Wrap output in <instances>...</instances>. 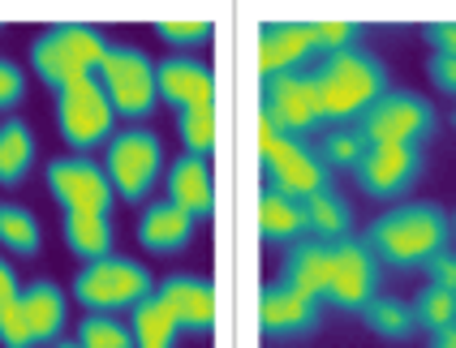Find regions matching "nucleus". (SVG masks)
Listing matches in <instances>:
<instances>
[{
	"instance_id": "nucleus-27",
	"label": "nucleus",
	"mask_w": 456,
	"mask_h": 348,
	"mask_svg": "<svg viewBox=\"0 0 456 348\" xmlns=\"http://www.w3.org/2000/svg\"><path fill=\"white\" fill-rule=\"evenodd\" d=\"M39 241H44L39 220L26 206H18V202H0V246L9 254H18V258H35Z\"/></svg>"
},
{
	"instance_id": "nucleus-30",
	"label": "nucleus",
	"mask_w": 456,
	"mask_h": 348,
	"mask_svg": "<svg viewBox=\"0 0 456 348\" xmlns=\"http://www.w3.org/2000/svg\"><path fill=\"white\" fill-rule=\"evenodd\" d=\"M409 310H413V323H418V331H427V336H439V331L456 327V297L448 293V288H435V284H427L418 297L409 301Z\"/></svg>"
},
{
	"instance_id": "nucleus-6",
	"label": "nucleus",
	"mask_w": 456,
	"mask_h": 348,
	"mask_svg": "<svg viewBox=\"0 0 456 348\" xmlns=\"http://www.w3.org/2000/svg\"><path fill=\"white\" fill-rule=\"evenodd\" d=\"M159 173H164V147H159V134L155 129L129 125V129L108 138L103 176H108L112 194H121L126 202H142L155 190Z\"/></svg>"
},
{
	"instance_id": "nucleus-20",
	"label": "nucleus",
	"mask_w": 456,
	"mask_h": 348,
	"mask_svg": "<svg viewBox=\"0 0 456 348\" xmlns=\"http://www.w3.org/2000/svg\"><path fill=\"white\" fill-rule=\"evenodd\" d=\"M168 202H177L185 215L207 220L216 206V181H211V164L203 155H181L168 168Z\"/></svg>"
},
{
	"instance_id": "nucleus-23",
	"label": "nucleus",
	"mask_w": 456,
	"mask_h": 348,
	"mask_svg": "<svg viewBox=\"0 0 456 348\" xmlns=\"http://www.w3.org/2000/svg\"><path fill=\"white\" fill-rule=\"evenodd\" d=\"M258 232H263V241H272V246L302 241V237H310V232H305V206L297 198H289V194L263 190V194H258Z\"/></svg>"
},
{
	"instance_id": "nucleus-31",
	"label": "nucleus",
	"mask_w": 456,
	"mask_h": 348,
	"mask_svg": "<svg viewBox=\"0 0 456 348\" xmlns=\"http://www.w3.org/2000/svg\"><path fill=\"white\" fill-rule=\"evenodd\" d=\"M177 134L185 142V155H211L216 147V100L211 103H190L177 112Z\"/></svg>"
},
{
	"instance_id": "nucleus-12",
	"label": "nucleus",
	"mask_w": 456,
	"mask_h": 348,
	"mask_svg": "<svg viewBox=\"0 0 456 348\" xmlns=\"http://www.w3.org/2000/svg\"><path fill=\"white\" fill-rule=\"evenodd\" d=\"M422 168H427V150L422 147H405V142H370L366 155L357 159V190L370 194L379 202L405 198L409 190L422 181Z\"/></svg>"
},
{
	"instance_id": "nucleus-36",
	"label": "nucleus",
	"mask_w": 456,
	"mask_h": 348,
	"mask_svg": "<svg viewBox=\"0 0 456 348\" xmlns=\"http://www.w3.org/2000/svg\"><path fill=\"white\" fill-rule=\"evenodd\" d=\"M22 95H26L22 69H18L9 56H0V112H4V108H13V103H22Z\"/></svg>"
},
{
	"instance_id": "nucleus-34",
	"label": "nucleus",
	"mask_w": 456,
	"mask_h": 348,
	"mask_svg": "<svg viewBox=\"0 0 456 348\" xmlns=\"http://www.w3.org/2000/svg\"><path fill=\"white\" fill-rule=\"evenodd\" d=\"M155 35L177 48H199L211 39V22L207 18H164V22H155Z\"/></svg>"
},
{
	"instance_id": "nucleus-28",
	"label": "nucleus",
	"mask_w": 456,
	"mask_h": 348,
	"mask_svg": "<svg viewBox=\"0 0 456 348\" xmlns=\"http://www.w3.org/2000/svg\"><path fill=\"white\" fill-rule=\"evenodd\" d=\"M357 319H366V327L375 331V336H383V340H409L413 331H418V323H413V310H409V301L401 297H375L366 301V310L357 314Z\"/></svg>"
},
{
	"instance_id": "nucleus-33",
	"label": "nucleus",
	"mask_w": 456,
	"mask_h": 348,
	"mask_svg": "<svg viewBox=\"0 0 456 348\" xmlns=\"http://www.w3.org/2000/svg\"><path fill=\"white\" fill-rule=\"evenodd\" d=\"M310 39H314V52H349L357 48V39H362V26L357 22H310Z\"/></svg>"
},
{
	"instance_id": "nucleus-37",
	"label": "nucleus",
	"mask_w": 456,
	"mask_h": 348,
	"mask_svg": "<svg viewBox=\"0 0 456 348\" xmlns=\"http://www.w3.org/2000/svg\"><path fill=\"white\" fill-rule=\"evenodd\" d=\"M422 271L431 275L435 288H448V293L456 297V249H452V246L439 249V254H435V258L427 263V267H422Z\"/></svg>"
},
{
	"instance_id": "nucleus-19",
	"label": "nucleus",
	"mask_w": 456,
	"mask_h": 348,
	"mask_svg": "<svg viewBox=\"0 0 456 348\" xmlns=\"http://www.w3.org/2000/svg\"><path fill=\"white\" fill-rule=\"evenodd\" d=\"M194 215H185L177 202H151L147 211H142V220H138V241L147 246V254H159V258H168V254H181V249L190 246V237H194Z\"/></svg>"
},
{
	"instance_id": "nucleus-25",
	"label": "nucleus",
	"mask_w": 456,
	"mask_h": 348,
	"mask_svg": "<svg viewBox=\"0 0 456 348\" xmlns=\"http://www.w3.org/2000/svg\"><path fill=\"white\" fill-rule=\"evenodd\" d=\"M177 319H173V310L164 305V301L155 297H142L134 305V314H129V336H134V348H173L177 344Z\"/></svg>"
},
{
	"instance_id": "nucleus-4",
	"label": "nucleus",
	"mask_w": 456,
	"mask_h": 348,
	"mask_svg": "<svg viewBox=\"0 0 456 348\" xmlns=\"http://www.w3.org/2000/svg\"><path fill=\"white\" fill-rule=\"evenodd\" d=\"M258 159H263V173H267V190L289 194L297 202L310 198L314 190L331 185V173L328 164L319 159L314 142L280 134L267 117H258Z\"/></svg>"
},
{
	"instance_id": "nucleus-18",
	"label": "nucleus",
	"mask_w": 456,
	"mask_h": 348,
	"mask_svg": "<svg viewBox=\"0 0 456 348\" xmlns=\"http://www.w3.org/2000/svg\"><path fill=\"white\" fill-rule=\"evenodd\" d=\"M155 95L173 108H190V103H211L216 100V77L211 65L194 61V56H168L155 65Z\"/></svg>"
},
{
	"instance_id": "nucleus-29",
	"label": "nucleus",
	"mask_w": 456,
	"mask_h": 348,
	"mask_svg": "<svg viewBox=\"0 0 456 348\" xmlns=\"http://www.w3.org/2000/svg\"><path fill=\"white\" fill-rule=\"evenodd\" d=\"M366 138H362V129L354 125H328V134H323V142H314V150H319V159L331 168H340V173H354L357 159L366 155Z\"/></svg>"
},
{
	"instance_id": "nucleus-10",
	"label": "nucleus",
	"mask_w": 456,
	"mask_h": 348,
	"mask_svg": "<svg viewBox=\"0 0 456 348\" xmlns=\"http://www.w3.org/2000/svg\"><path fill=\"white\" fill-rule=\"evenodd\" d=\"M383 288V263L370 254L366 241L345 237L331 241V275H328V305L340 314H362L366 301H375Z\"/></svg>"
},
{
	"instance_id": "nucleus-17",
	"label": "nucleus",
	"mask_w": 456,
	"mask_h": 348,
	"mask_svg": "<svg viewBox=\"0 0 456 348\" xmlns=\"http://www.w3.org/2000/svg\"><path fill=\"white\" fill-rule=\"evenodd\" d=\"M155 297L173 310V319H177L181 331L207 336V331L216 327V288H211L207 279H199V275H168V279L155 288Z\"/></svg>"
},
{
	"instance_id": "nucleus-16",
	"label": "nucleus",
	"mask_w": 456,
	"mask_h": 348,
	"mask_svg": "<svg viewBox=\"0 0 456 348\" xmlns=\"http://www.w3.org/2000/svg\"><path fill=\"white\" fill-rule=\"evenodd\" d=\"M328 275H331V246L314 241V237H302L284 249V263H280V284L302 293L310 301H328Z\"/></svg>"
},
{
	"instance_id": "nucleus-42",
	"label": "nucleus",
	"mask_w": 456,
	"mask_h": 348,
	"mask_svg": "<svg viewBox=\"0 0 456 348\" xmlns=\"http://www.w3.org/2000/svg\"><path fill=\"white\" fill-rule=\"evenodd\" d=\"M52 348H77V344H74V340H56Z\"/></svg>"
},
{
	"instance_id": "nucleus-8",
	"label": "nucleus",
	"mask_w": 456,
	"mask_h": 348,
	"mask_svg": "<svg viewBox=\"0 0 456 348\" xmlns=\"http://www.w3.org/2000/svg\"><path fill=\"white\" fill-rule=\"evenodd\" d=\"M435 125L439 121H435L431 100H422L418 91H383L357 117V129L366 142H405V147H422L435 134Z\"/></svg>"
},
{
	"instance_id": "nucleus-9",
	"label": "nucleus",
	"mask_w": 456,
	"mask_h": 348,
	"mask_svg": "<svg viewBox=\"0 0 456 348\" xmlns=\"http://www.w3.org/2000/svg\"><path fill=\"white\" fill-rule=\"evenodd\" d=\"M258 117L276 125L280 134L289 138H310L319 125H323V112H319V91H314V77L310 69H289V74L263 77L258 86Z\"/></svg>"
},
{
	"instance_id": "nucleus-41",
	"label": "nucleus",
	"mask_w": 456,
	"mask_h": 348,
	"mask_svg": "<svg viewBox=\"0 0 456 348\" xmlns=\"http://www.w3.org/2000/svg\"><path fill=\"white\" fill-rule=\"evenodd\" d=\"M431 348H456V327H448V331L431 336Z\"/></svg>"
},
{
	"instance_id": "nucleus-1",
	"label": "nucleus",
	"mask_w": 456,
	"mask_h": 348,
	"mask_svg": "<svg viewBox=\"0 0 456 348\" xmlns=\"http://www.w3.org/2000/svg\"><path fill=\"white\" fill-rule=\"evenodd\" d=\"M362 241L387 267L418 271V267L431 263L439 249H448L452 220H448V211L439 202H401V206L383 211L379 220H370Z\"/></svg>"
},
{
	"instance_id": "nucleus-43",
	"label": "nucleus",
	"mask_w": 456,
	"mask_h": 348,
	"mask_svg": "<svg viewBox=\"0 0 456 348\" xmlns=\"http://www.w3.org/2000/svg\"><path fill=\"white\" fill-rule=\"evenodd\" d=\"M452 237H456V215H452Z\"/></svg>"
},
{
	"instance_id": "nucleus-39",
	"label": "nucleus",
	"mask_w": 456,
	"mask_h": 348,
	"mask_svg": "<svg viewBox=\"0 0 456 348\" xmlns=\"http://www.w3.org/2000/svg\"><path fill=\"white\" fill-rule=\"evenodd\" d=\"M427 77L444 95H456V56H431L427 61Z\"/></svg>"
},
{
	"instance_id": "nucleus-22",
	"label": "nucleus",
	"mask_w": 456,
	"mask_h": 348,
	"mask_svg": "<svg viewBox=\"0 0 456 348\" xmlns=\"http://www.w3.org/2000/svg\"><path fill=\"white\" fill-rule=\"evenodd\" d=\"M305 206V232L314 237V241H345V237H354V206L349 198L336 190V185H323V190H314L310 198H302Z\"/></svg>"
},
{
	"instance_id": "nucleus-40",
	"label": "nucleus",
	"mask_w": 456,
	"mask_h": 348,
	"mask_svg": "<svg viewBox=\"0 0 456 348\" xmlns=\"http://www.w3.org/2000/svg\"><path fill=\"white\" fill-rule=\"evenodd\" d=\"M18 293H22V288H18V275H13V267L0 258V310H4V305H13Z\"/></svg>"
},
{
	"instance_id": "nucleus-3",
	"label": "nucleus",
	"mask_w": 456,
	"mask_h": 348,
	"mask_svg": "<svg viewBox=\"0 0 456 348\" xmlns=\"http://www.w3.org/2000/svg\"><path fill=\"white\" fill-rule=\"evenodd\" d=\"M103 56H108V39H103L100 26L61 22V26H52V30H44V35L35 39L30 65H35L39 82L61 95V91H69V86H77V82L95 77Z\"/></svg>"
},
{
	"instance_id": "nucleus-24",
	"label": "nucleus",
	"mask_w": 456,
	"mask_h": 348,
	"mask_svg": "<svg viewBox=\"0 0 456 348\" xmlns=\"http://www.w3.org/2000/svg\"><path fill=\"white\" fill-rule=\"evenodd\" d=\"M65 241L82 263H100L112 254V220L103 211H65Z\"/></svg>"
},
{
	"instance_id": "nucleus-2",
	"label": "nucleus",
	"mask_w": 456,
	"mask_h": 348,
	"mask_svg": "<svg viewBox=\"0 0 456 348\" xmlns=\"http://www.w3.org/2000/svg\"><path fill=\"white\" fill-rule=\"evenodd\" d=\"M310 77H314V91H319L323 125H354L387 91V65L362 44L349 52L319 56Z\"/></svg>"
},
{
	"instance_id": "nucleus-35",
	"label": "nucleus",
	"mask_w": 456,
	"mask_h": 348,
	"mask_svg": "<svg viewBox=\"0 0 456 348\" xmlns=\"http://www.w3.org/2000/svg\"><path fill=\"white\" fill-rule=\"evenodd\" d=\"M0 344L4 348H30V323H26L22 314V301H13V305H4L0 310Z\"/></svg>"
},
{
	"instance_id": "nucleus-15",
	"label": "nucleus",
	"mask_w": 456,
	"mask_h": 348,
	"mask_svg": "<svg viewBox=\"0 0 456 348\" xmlns=\"http://www.w3.org/2000/svg\"><path fill=\"white\" fill-rule=\"evenodd\" d=\"M310 56H314L310 22H263L258 26V74L263 77L305 69Z\"/></svg>"
},
{
	"instance_id": "nucleus-14",
	"label": "nucleus",
	"mask_w": 456,
	"mask_h": 348,
	"mask_svg": "<svg viewBox=\"0 0 456 348\" xmlns=\"http://www.w3.org/2000/svg\"><path fill=\"white\" fill-rule=\"evenodd\" d=\"M319 323H323V305H319V301L302 297V293H293V288H284V284L263 288V297H258V327H263L267 336L293 340V336L319 331Z\"/></svg>"
},
{
	"instance_id": "nucleus-26",
	"label": "nucleus",
	"mask_w": 456,
	"mask_h": 348,
	"mask_svg": "<svg viewBox=\"0 0 456 348\" xmlns=\"http://www.w3.org/2000/svg\"><path fill=\"white\" fill-rule=\"evenodd\" d=\"M35 164V134L22 117L0 121V185H22L26 173Z\"/></svg>"
},
{
	"instance_id": "nucleus-5",
	"label": "nucleus",
	"mask_w": 456,
	"mask_h": 348,
	"mask_svg": "<svg viewBox=\"0 0 456 348\" xmlns=\"http://www.w3.org/2000/svg\"><path fill=\"white\" fill-rule=\"evenodd\" d=\"M155 293V279L142 263L108 254L100 263H86L74 275V297L86 314H112V310H134L142 297Z\"/></svg>"
},
{
	"instance_id": "nucleus-32",
	"label": "nucleus",
	"mask_w": 456,
	"mask_h": 348,
	"mask_svg": "<svg viewBox=\"0 0 456 348\" xmlns=\"http://www.w3.org/2000/svg\"><path fill=\"white\" fill-rule=\"evenodd\" d=\"M77 348H134V336H129V327L121 319H112V314H86L82 323H77Z\"/></svg>"
},
{
	"instance_id": "nucleus-38",
	"label": "nucleus",
	"mask_w": 456,
	"mask_h": 348,
	"mask_svg": "<svg viewBox=\"0 0 456 348\" xmlns=\"http://www.w3.org/2000/svg\"><path fill=\"white\" fill-rule=\"evenodd\" d=\"M422 35L435 48V56H456V22H427Z\"/></svg>"
},
{
	"instance_id": "nucleus-44",
	"label": "nucleus",
	"mask_w": 456,
	"mask_h": 348,
	"mask_svg": "<svg viewBox=\"0 0 456 348\" xmlns=\"http://www.w3.org/2000/svg\"><path fill=\"white\" fill-rule=\"evenodd\" d=\"M452 125H456V112H452Z\"/></svg>"
},
{
	"instance_id": "nucleus-13",
	"label": "nucleus",
	"mask_w": 456,
	"mask_h": 348,
	"mask_svg": "<svg viewBox=\"0 0 456 348\" xmlns=\"http://www.w3.org/2000/svg\"><path fill=\"white\" fill-rule=\"evenodd\" d=\"M48 194L65 211H112V185L95 159L86 155H61L48 164Z\"/></svg>"
},
{
	"instance_id": "nucleus-7",
	"label": "nucleus",
	"mask_w": 456,
	"mask_h": 348,
	"mask_svg": "<svg viewBox=\"0 0 456 348\" xmlns=\"http://www.w3.org/2000/svg\"><path fill=\"white\" fill-rule=\"evenodd\" d=\"M95 77H100L112 112L126 117V121H147L155 112V103H159V95H155V61L142 48H108Z\"/></svg>"
},
{
	"instance_id": "nucleus-11",
	"label": "nucleus",
	"mask_w": 456,
	"mask_h": 348,
	"mask_svg": "<svg viewBox=\"0 0 456 348\" xmlns=\"http://www.w3.org/2000/svg\"><path fill=\"white\" fill-rule=\"evenodd\" d=\"M56 125H61V138H65L77 155H86V150H95V147H108L117 112H112V103L103 95L100 77H86V82H77V86L56 95Z\"/></svg>"
},
{
	"instance_id": "nucleus-21",
	"label": "nucleus",
	"mask_w": 456,
	"mask_h": 348,
	"mask_svg": "<svg viewBox=\"0 0 456 348\" xmlns=\"http://www.w3.org/2000/svg\"><path fill=\"white\" fill-rule=\"evenodd\" d=\"M18 301H22V314H26V323H30V340H35V344H56L65 323H69L65 293H61L52 279H35L30 288L18 293Z\"/></svg>"
}]
</instances>
